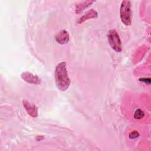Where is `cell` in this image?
Wrapping results in <instances>:
<instances>
[{"instance_id": "obj_3", "label": "cell", "mask_w": 151, "mask_h": 151, "mask_svg": "<svg viewBox=\"0 0 151 151\" xmlns=\"http://www.w3.org/2000/svg\"><path fill=\"white\" fill-rule=\"evenodd\" d=\"M108 40L112 49L117 52L122 51L121 40L117 32L115 29H111L109 31L108 34Z\"/></svg>"}, {"instance_id": "obj_9", "label": "cell", "mask_w": 151, "mask_h": 151, "mask_svg": "<svg viewBox=\"0 0 151 151\" xmlns=\"http://www.w3.org/2000/svg\"><path fill=\"white\" fill-rule=\"evenodd\" d=\"M143 116H144L143 111L139 109H137L134 113V118H135L136 119H140L143 118Z\"/></svg>"}, {"instance_id": "obj_10", "label": "cell", "mask_w": 151, "mask_h": 151, "mask_svg": "<svg viewBox=\"0 0 151 151\" xmlns=\"http://www.w3.org/2000/svg\"><path fill=\"white\" fill-rule=\"evenodd\" d=\"M139 136V133H138V132L137 131H133L132 132H130L129 134V137L130 139H136Z\"/></svg>"}, {"instance_id": "obj_7", "label": "cell", "mask_w": 151, "mask_h": 151, "mask_svg": "<svg viewBox=\"0 0 151 151\" xmlns=\"http://www.w3.org/2000/svg\"><path fill=\"white\" fill-rule=\"evenodd\" d=\"M98 15L97 12L93 9H91L89 11H88L84 15H83L81 17H80L78 21H77V23L78 24H81L83 22H84L85 21L89 19L90 18H96Z\"/></svg>"}, {"instance_id": "obj_2", "label": "cell", "mask_w": 151, "mask_h": 151, "mask_svg": "<svg viewBox=\"0 0 151 151\" xmlns=\"http://www.w3.org/2000/svg\"><path fill=\"white\" fill-rule=\"evenodd\" d=\"M120 15L122 22L127 26L132 23L131 2L129 1H123L121 3Z\"/></svg>"}, {"instance_id": "obj_6", "label": "cell", "mask_w": 151, "mask_h": 151, "mask_svg": "<svg viewBox=\"0 0 151 151\" xmlns=\"http://www.w3.org/2000/svg\"><path fill=\"white\" fill-rule=\"evenodd\" d=\"M70 36L68 32L65 30H61L55 36L56 41L60 44H64L69 41Z\"/></svg>"}, {"instance_id": "obj_5", "label": "cell", "mask_w": 151, "mask_h": 151, "mask_svg": "<svg viewBox=\"0 0 151 151\" xmlns=\"http://www.w3.org/2000/svg\"><path fill=\"white\" fill-rule=\"evenodd\" d=\"M23 106L29 115L32 117H37L38 116L37 107L30 102L24 100L23 101Z\"/></svg>"}, {"instance_id": "obj_4", "label": "cell", "mask_w": 151, "mask_h": 151, "mask_svg": "<svg viewBox=\"0 0 151 151\" xmlns=\"http://www.w3.org/2000/svg\"><path fill=\"white\" fill-rule=\"evenodd\" d=\"M21 78L25 81L30 84H38L41 83V79L39 78V77L28 71L22 73L21 74Z\"/></svg>"}, {"instance_id": "obj_1", "label": "cell", "mask_w": 151, "mask_h": 151, "mask_svg": "<svg viewBox=\"0 0 151 151\" xmlns=\"http://www.w3.org/2000/svg\"><path fill=\"white\" fill-rule=\"evenodd\" d=\"M65 61L61 62L55 67L54 77L55 84L60 91H65L70 84V80L68 75Z\"/></svg>"}, {"instance_id": "obj_8", "label": "cell", "mask_w": 151, "mask_h": 151, "mask_svg": "<svg viewBox=\"0 0 151 151\" xmlns=\"http://www.w3.org/2000/svg\"><path fill=\"white\" fill-rule=\"evenodd\" d=\"M95 1H86L81 2L76 5V12L77 14L81 13L85 8L89 6L91 4H92Z\"/></svg>"}]
</instances>
